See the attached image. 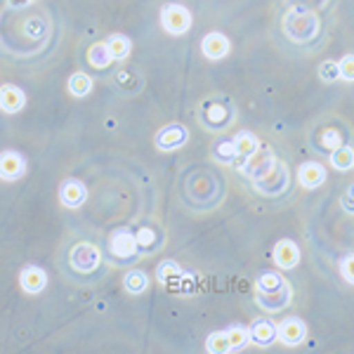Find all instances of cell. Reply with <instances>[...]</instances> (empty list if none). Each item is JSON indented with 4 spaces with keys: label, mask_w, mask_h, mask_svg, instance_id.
I'll list each match as a JSON object with an SVG mask.
<instances>
[{
    "label": "cell",
    "mask_w": 354,
    "mask_h": 354,
    "mask_svg": "<svg viewBox=\"0 0 354 354\" xmlns=\"http://www.w3.org/2000/svg\"><path fill=\"white\" fill-rule=\"evenodd\" d=\"M123 288L128 290L130 295H140L149 288V277H147L145 270H130L123 279Z\"/></svg>",
    "instance_id": "cell-24"
},
{
    "label": "cell",
    "mask_w": 354,
    "mask_h": 354,
    "mask_svg": "<svg viewBox=\"0 0 354 354\" xmlns=\"http://www.w3.org/2000/svg\"><path fill=\"white\" fill-rule=\"evenodd\" d=\"M326 182V168L319 161H305L298 168V185L302 189H319Z\"/></svg>",
    "instance_id": "cell-13"
},
{
    "label": "cell",
    "mask_w": 354,
    "mask_h": 354,
    "mask_svg": "<svg viewBox=\"0 0 354 354\" xmlns=\"http://www.w3.org/2000/svg\"><path fill=\"white\" fill-rule=\"evenodd\" d=\"M274 163H277L274 151L270 149V147H260L258 151L250 153V156L239 165V170H241V175L248 177V180H258L260 175H265L267 170L274 168Z\"/></svg>",
    "instance_id": "cell-8"
},
{
    "label": "cell",
    "mask_w": 354,
    "mask_h": 354,
    "mask_svg": "<svg viewBox=\"0 0 354 354\" xmlns=\"http://www.w3.org/2000/svg\"><path fill=\"white\" fill-rule=\"evenodd\" d=\"M293 300V288L281 274L277 272H265L255 281V302L260 310L265 312H281L286 310Z\"/></svg>",
    "instance_id": "cell-1"
},
{
    "label": "cell",
    "mask_w": 354,
    "mask_h": 354,
    "mask_svg": "<svg viewBox=\"0 0 354 354\" xmlns=\"http://www.w3.org/2000/svg\"><path fill=\"white\" fill-rule=\"evenodd\" d=\"M93 78L88 76V73H83V71H76L71 78H68V83H66V90H68V95H73V97H88L90 93H93Z\"/></svg>",
    "instance_id": "cell-25"
},
{
    "label": "cell",
    "mask_w": 354,
    "mask_h": 354,
    "mask_svg": "<svg viewBox=\"0 0 354 354\" xmlns=\"http://www.w3.org/2000/svg\"><path fill=\"white\" fill-rule=\"evenodd\" d=\"M234 147H236V165H241L250 153H255L260 149V140L253 133L243 130V133L234 135Z\"/></svg>",
    "instance_id": "cell-19"
},
{
    "label": "cell",
    "mask_w": 354,
    "mask_h": 354,
    "mask_svg": "<svg viewBox=\"0 0 354 354\" xmlns=\"http://www.w3.org/2000/svg\"><path fill=\"white\" fill-rule=\"evenodd\" d=\"M135 239H137V248L140 250H151L153 245H156V232L149 230V227H140Z\"/></svg>",
    "instance_id": "cell-30"
},
{
    "label": "cell",
    "mask_w": 354,
    "mask_h": 354,
    "mask_svg": "<svg viewBox=\"0 0 354 354\" xmlns=\"http://www.w3.org/2000/svg\"><path fill=\"white\" fill-rule=\"evenodd\" d=\"M100 260H102L100 248H97L95 243H90V241L76 243L71 248V253H68V262L73 265V270L83 272V274L95 272L97 267H100Z\"/></svg>",
    "instance_id": "cell-6"
},
{
    "label": "cell",
    "mask_w": 354,
    "mask_h": 354,
    "mask_svg": "<svg viewBox=\"0 0 354 354\" xmlns=\"http://www.w3.org/2000/svg\"><path fill=\"white\" fill-rule=\"evenodd\" d=\"M319 78H322L324 83H335V81H340L338 62H333V59L322 62V64H319Z\"/></svg>",
    "instance_id": "cell-29"
},
{
    "label": "cell",
    "mask_w": 354,
    "mask_h": 354,
    "mask_svg": "<svg viewBox=\"0 0 354 354\" xmlns=\"http://www.w3.org/2000/svg\"><path fill=\"white\" fill-rule=\"evenodd\" d=\"M340 203H342V208H345V213H352L354 215V185L347 189L345 196L340 198Z\"/></svg>",
    "instance_id": "cell-34"
},
{
    "label": "cell",
    "mask_w": 354,
    "mask_h": 354,
    "mask_svg": "<svg viewBox=\"0 0 354 354\" xmlns=\"http://www.w3.org/2000/svg\"><path fill=\"white\" fill-rule=\"evenodd\" d=\"M59 201L66 208H78L88 201V187L83 185L81 180H64L59 185Z\"/></svg>",
    "instance_id": "cell-14"
},
{
    "label": "cell",
    "mask_w": 354,
    "mask_h": 354,
    "mask_svg": "<svg viewBox=\"0 0 354 354\" xmlns=\"http://www.w3.org/2000/svg\"><path fill=\"white\" fill-rule=\"evenodd\" d=\"M182 277H185V272H182V267L177 265L175 260H163L161 265H158V270H156V279L163 283V286H177V288H180Z\"/></svg>",
    "instance_id": "cell-21"
},
{
    "label": "cell",
    "mask_w": 354,
    "mask_h": 354,
    "mask_svg": "<svg viewBox=\"0 0 354 354\" xmlns=\"http://www.w3.org/2000/svg\"><path fill=\"white\" fill-rule=\"evenodd\" d=\"M187 142H189V130H187V125L168 123L156 133L153 145H156L158 151H177V149H182Z\"/></svg>",
    "instance_id": "cell-7"
},
{
    "label": "cell",
    "mask_w": 354,
    "mask_h": 354,
    "mask_svg": "<svg viewBox=\"0 0 354 354\" xmlns=\"http://www.w3.org/2000/svg\"><path fill=\"white\" fill-rule=\"evenodd\" d=\"M205 350H208L210 354H227V352H232L230 338H227V330H215V333H210L208 340H205Z\"/></svg>",
    "instance_id": "cell-28"
},
{
    "label": "cell",
    "mask_w": 354,
    "mask_h": 354,
    "mask_svg": "<svg viewBox=\"0 0 354 354\" xmlns=\"http://www.w3.org/2000/svg\"><path fill=\"white\" fill-rule=\"evenodd\" d=\"M109 248H111V253L116 255V258H135L137 255V239H135V234L133 232H128V230H118V232H113L111 234V239H109Z\"/></svg>",
    "instance_id": "cell-17"
},
{
    "label": "cell",
    "mask_w": 354,
    "mask_h": 354,
    "mask_svg": "<svg viewBox=\"0 0 354 354\" xmlns=\"http://www.w3.org/2000/svg\"><path fill=\"white\" fill-rule=\"evenodd\" d=\"M106 48H109V53L113 57V62H123L128 59L130 50H133V43H130L128 36H121V33H113V36L106 38Z\"/></svg>",
    "instance_id": "cell-23"
},
{
    "label": "cell",
    "mask_w": 354,
    "mask_h": 354,
    "mask_svg": "<svg viewBox=\"0 0 354 354\" xmlns=\"http://www.w3.org/2000/svg\"><path fill=\"white\" fill-rule=\"evenodd\" d=\"M342 145V137L340 133H335V130H326V133H322V147L328 151H333V149H338V147Z\"/></svg>",
    "instance_id": "cell-33"
},
{
    "label": "cell",
    "mask_w": 354,
    "mask_h": 354,
    "mask_svg": "<svg viewBox=\"0 0 354 354\" xmlns=\"http://www.w3.org/2000/svg\"><path fill=\"white\" fill-rule=\"evenodd\" d=\"M161 26L170 36H185L192 28V12L180 3H168L161 10Z\"/></svg>",
    "instance_id": "cell-5"
},
{
    "label": "cell",
    "mask_w": 354,
    "mask_h": 354,
    "mask_svg": "<svg viewBox=\"0 0 354 354\" xmlns=\"http://www.w3.org/2000/svg\"><path fill=\"white\" fill-rule=\"evenodd\" d=\"M281 31L290 43H310L322 31V19L310 8L293 5L281 19Z\"/></svg>",
    "instance_id": "cell-2"
},
{
    "label": "cell",
    "mask_w": 354,
    "mask_h": 354,
    "mask_svg": "<svg viewBox=\"0 0 354 354\" xmlns=\"http://www.w3.org/2000/svg\"><path fill=\"white\" fill-rule=\"evenodd\" d=\"M24 106H26V93L19 85H12V83L0 85V111L19 113Z\"/></svg>",
    "instance_id": "cell-16"
},
{
    "label": "cell",
    "mask_w": 354,
    "mask_h": 354,
    "mask_svg": "<svg viewBox=\"0 0 354 354\" xmlns=\"http://www.w3.org/2000/svg\"><path fill=\"white\" fill-rule=\"evenodd\" d=\"M328 163H330V168L338 170V173H347V170L354 168V149L350 145H340L338 149L330 151Z\"/></svg>",
    "instance_id": "cell-22"
},
{
    "label": "cell",
    "mask_w": 354,
    "mask_h": 354,
    "mask_svg": "<svg viewBox=\"0 0 354 354\" xmlns=\"http://www.w3.org/2000/svg\"><path fill=\"white\" fill-rule=\"evenodd\" d=\"M250 182H253V189L262 194V196H281L290 187V175L286 163L277 158L272 170H267L265 175H260L258 180H250Z\"/></svg>",
    "instance_id": "cell-4"
},
{
    "label": "cell",
    "mask_w": 354,
    "mask_h": 354,
    "mask_svg": "<svg viewBox=\"0 0 354 354\" xmlns=\"http://www.w3.org/2000/svg\"><path fill=\"white\" fill-rule=\"evenodd\" d=\"M234 118H236V111H234L232 102L227 97H213L203 104L201 125L208 128L210 133H225L234 123Z\"/></svg>",
    "instance_id": "cell-3"
},
{
    "label": "cell",
    "mask_w": 354,
    "mask_h": 354,
    "mask_svg": "<svg viewBox=\"0 0 354 354\" xmlns=\"http://www.w3.org/2000/svg\"><path fill=\"white\" fill-rule=\"evenodd\" d=\"M230 50H232L230 38L220 31H210L208 36H203V41H201V53H203L205 59H213V62L225 59V57L230 55Z\"/></svg>",
    "instance_id": "cell-12"
},
{
    "label": "cell",
    "mask_w": 354,
    "mask_h": 354,
    "mask_svg": "<svg viewBox=\"0 0 354 354\" xmlns=\"http://www.w3.org/2000/svg\"><path fill=\"white\" fill-rule=\"evenodd\" d=\"M279 328V340L288 347H298L307 340V326L300 317H288L281 324H277Z\"/></svg>",
    "instance_id": "cell-10"
},
{
    "label": "cell",
    "mask_w": 354,
    "mask_h": 354,
    "mask_svg": "<svg viewBox=\"0 0 354 354\" xmlns=\"http://www.w3.org/2000/svg\"><path fill=\"white\" fill-rule=\"evenodd\" d=\"M19 286L24 288L28 295L43 293L45 286H48V274H45V270H41V267L28 265L26 270H21L19 274Z\"/></svg>",
    "instance_id": "cell-18"
},
{
    "label": "cell",
    "mask_w": 354,
    "mask_h": 354,
    "mask_svg": "<svg viewBox=\"0 0 354 354\" xmlns=\"http://www.w3.org/2000/svg\"><path fill=\"white\" fill-rule=\"evenodd\" d=\"M248 330H250V342L258 347H270L279 340V328L270 319H255L248 326Z\"/></svg>",
    "instance_id": "cell-15"
},
{
    "label": "cell",
    "mask_w": 354,
    "mask_h": 354,
    "mask_svg": "<svg viewBox=\"0 0 354 354\" xmlns=\"http://www.w3.org/2000/svg\"><path fill=\"white\" fill-rule=\"evenodd\" d=\"M227 338H230L232 352L245 350V347L250 345V330L241 326V324H234V326L227 328Z\"/></svg>",
    "instance_id": "cell-27"
},
{
    "label": "cell",
    "mask_w": 354,
    "mask_h": 354,
    "mask_svg": "<svg viewBox=\"0 0 354 354\" xmlns=\"http://www.w3.org/2000/svg\"><path fill=\"white\" fill-rule=\"evenodd\" d=\"M274 262H277V267H281V270H293V267L300 265V245L293 241V239H281L277 245H274V253H272Z\"/></svg>",
    "instance_id": "cell-11"
},
{
    "label": "cell",
    "mask_w": 354,
    "mask_h": 354,
    "mask_svg": "<svg viewBox=\"0 0 354 354\" xmlns=\"http://www.w3.org/2000/svg\"><path fill=\"white\" fill-rule=\"evenodd\" d=\"M213 156L220 163H236V147H234V137L220 133L215 137L213 145Z\"/></svg>",
    "instance_id": "cell-20"
},
{
    "label": "cell",
    "mask_w": 354,
    "mask_h": 354,
    "mask_svg": "<svg viewBox=\"0 0 354 354\" xmlns=\"http://www.w3.org/2000/svg\"><path fill=\"white\" fill-rule=\"evenodd\" d=\"M88 62L93 64L95 68H106L113 62V57L109 53V48H106V43H95L90 45L88 50Z\"/></svg>",
    "instance_id": "cell-26"
},
{
    "label": "cell",
    "mask_w": 354,
    "mask_h": 354,
    "mask_svg": "<svg viewBox=\"0 0 354 354\" xmlns=\"http://www.w3.org/2000/svg\"><path fill=\"white\" fill-rule=\"evenodd\" d=\"M338 68H340V78L347 83H354V55H345L342 59L338 62Z\"/></svg>",
    "instance_id": "cell-31"
},
{
    "label": "cell",
    "mask_w": 354,
    "mask_h": 354,
    "mask_svg": "<svg viewBox=\"0 0 354 354\" xmlns=\"http://www.w3.org/2000/svg\"><path fill=\"white\" fill-rule=\"evenodd\" d=\"M26 175V158L19 151H3L0 153V180L17 182Z\"/></svg>",
    "instance_id": "cell-9"
},
{
    "label": "cell",
    "mask_w": 354,
    "mask_h": 354,
    "mask_svg": "<svg viewBox=\"0 0 354 354\" xmlns=\"http://www.w3.org/2000/svg\"><path fill=\"white\" fill-rule=\"evenodd\" d=\"M340 277L354 286V253H347L345 258L340 260Z\"/></svg>",
    "instance_id": "cell-32"
}]
</instances>
